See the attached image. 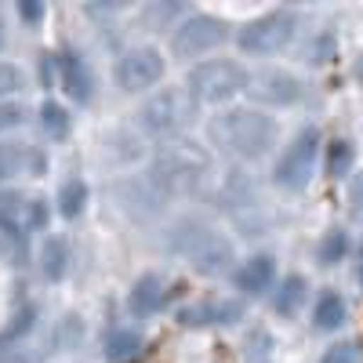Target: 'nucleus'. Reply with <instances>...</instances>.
I'll return each instance as SVG.
<instances>
[{"instance_id": "obj_18", "label": "nucleus", "mask_w": 363, "mask_h": 363, "mask_svg": "<svg viewBox=\"0 0 363 363\" xmlns=\"http://www.w3.org/2000/svg\"><path fill=\"white\" fill-rule=\"evenodd\" d=\"M313 298H316V291H313L309 277L291 269V272H284V277H280L277 291L269 294L265 306H269V313L277 316V320H298L301 313L313 306Z\"/></svg>"}, {"instance_id": "obj_16", "label": "nucleus", "mask_w": 363, "mask_h": 363, "mask_svg": "<svg viewBox=\"0 0 363 363\" xmlns=\"http://www.w3.org/2000/svg\"><path fill=\"white\" fill-rule=\"evenodd\" d=\"M51 171L48 145L26 142V138H0V189L15 186L18 178H44Z\"/></svg>"}, {"instance_id": "obj_11", "label": "nucleus", "mask_w": 363, "mask_h": 363, "mask_svg": "<svg viewBox=\"0 0 363 363\" xmlns=\"http://www.w3.org/2000/svg\"><path fill=\"white\" fill-rule=\"evenodd\" d=\"M309 99V80L287 69V66H262L255 69L251 91H247V102L265 109V113H291L298 106H306Z\"/></svg>"}, {"instance_id": "obj_27", "label": "nucleus", "mask_w": 363, "mask_h": 363, "mask_svg": "<svg viewBox=\"0 0 363 363\" xmlns=\"http://www.w3.org/2000/svg\"><path fill=\"white\" fill-rule=\"evenodd\" d=\"M356 164H359V149H356L352 138H345V135L327 138V145H323V167H320V174L327 182H349L359 171Z\"/></svg>"}, {"instance_id": "obj_6", "label": "nucleus", "mask_w": 363, "mask_h": 363, "mask_svg": "<svg viewBox=\"0 0 363 363\" xmlns=\"http://www.w3.org/2000/svg\"><path fill=\"white\" fill-rule=\"evenodd\" d=\"M301 26H306V15L291 4L265 8L236 26L233 48L240 58H262V62H269V58L291 51L301 40Z\"/></svg>"}, {"instance_id": "obj_14", "label": "nucleus", "mask_w": 363, "mask_h": 363, "mask_svg": "<svg viewBox=\"0 0 363 363\" xmlns=\"http://www.w3.org/2000/svg\"><path fill=\"white\" fill-rule=\"evenodd\" d=\"M215 196H218L222 211L236 222V218L255 215V211H265V182L255 174V167L233 164V167L215 182Z\"/></svg>"}, {"instance_id": "obj_23", "label": "nucleus", "mask_w": 363, "mask_h": 363, "mask_svg": "<svg viewBox=\"0 0 363 363\" xmlns=\"http://www.w3.org/2000/svg\"><path fill=\"white\" fill-rule=\"evenodd\" d=\"M352 255H356V240H352L349 225H342V222L327 225V229L316 236V244H313V262H316V269H323V272L352 262Z\"/></svg>"}, {"instance_id": "obj_1", "label": "nucleus", "mask_w": 363, "mask_h": 363, "mask_svg": "<svg viewBox=\"0 0 363 363\" xmlns=\"http://www.w3.org/2000/svg\"><path fill=\"white\" fill-rule=\"evenodd\" d=\"M160 247H164V255L189 265V272H196L203 280H215V277L229 280L240 262L233 233H225L215 218L200 215V211L171 215L160 225Z\"/></svg>"}, {"instance_id": "obj_17", "label": "nucleus", "mask_w": 363, "mask_h": 363, "mask_svg": "<svg viewBox=\"0 0 363 363\" xmlns=\"http://www.w3.org/2000/svg\"><path fill=\"white\" fill-rule=\"evenodd\" d=\"M58 91H62V99L73 106V109H84L95 102V91H99V80H95V69H91V58L66 44L58 48Z\"/></svg>"}, {"instance_id": "obj_33", "label": "nucleus", "mask_w": 363, "mask_h": 363, "mask_svg": "<svg viewBox=\"0 0 363 363\" xmlns=\"http://www.w3.org/2000/svg\"><path fill=\"white\" fill-rule=\"evenodd\" d=\"M33 120V109H29L22 99L15 102H0V138H15L18 128H26Z\"/></svg>"}, {"instance_id": "obj_35", "label": "nucleus", "mask_w": 363, "mask_h": 363, "mask_svg": "<svg viewBox=\"0 0 363 363\" xmlns=\"http://www.w3.org/2000/svg\"><path fill=\"white\" fill-rule=\"evenodd\" d=\"M55 345L66 349V352H77L84 345V320L77 313H66L62 323H58V335H55Z\"/></svg>"}, {"instance_id": "obj_3", "label": "nucleus", "mask_w": 363, "mask_h": 363, "mask_svg": "<svg viewBox=\"0 0 363 363\" xmlns=\"http://www.w3.org/2000/svg\"><path fill=\"white\" fill-rule=\"evenodd\" d=\"M142 171L167 196V203L200 200L218 182L215 153H211L207 142H196V138H182V142L153 149V157L145 160Z\"/></svg>"}, {"instance_id": "obj_28", "label": "nucleus", "mask_w": 363, "mask_h": 363, "mask_svg": "<svg viewBox=\"0 0 363 363\" xmlns=\"http://www.w3.org/2000/svg\"><path fill=\"white\" fill-rule=\"evenodd\" d=\"M189 11H193L189 4H174V0H149V4L138 8V26L145 33H167L171 37Z\"/></svg>"}, {"instance_id": "obj_32", "label": "nucleus", "mask_w": 363, "mask_h": 363, "mask_svg": "<svg viewBox=\"0 0 363 363\" xmlns=\"http://www.w3.org/2000/svg\"><path fill=\"white\" fill-rule=\"evenodd\" d=\"M26 87H29V73L18 62H11V58H0V102L22 99Z\"/></svg>"}, {"instance_id": "obj_9", "label": "nucleus", "mask_w": 363, "mask_h": 363, "mask_svg": "<svg viewBox=\"0 0 363 363\" xmlns=\"http://www.w3.org/2000/svg\"><path fill=\"white\" fill-rule=\"evenodd\" d=\"M167 62L171 58L157 48V44H128L120 48L113 58V84L120 95H142L149 99L153 91H160L167 84Z\"/></svg>"}, {"instance_id": "obj_8", "label": "nucleus", "mask_w": 363, "mask_h": 363, "mask_svg": "<svg viewBox=\"0 0 363 363\" xmlns=\"http://www.w3.org/2000/svg\"><path fill=\"white\" fill-rule=\"evenodd\" d=\"M233 37H236V26H229L222 15L193 8L167 37V58H174V62L189 69V66L203 62V58L222 55V48L233 44Z\"/></svg>"}, {"instance_id": "obj_20", "label": "nucleus", "mask_w": 363, "mask_h": 363, "mask_svg": "<svg viewBox=\"0 0 363 363\" xmlns=\"http://www.w3.org/2000/svg\"><path fill=\"white\" fill-rule=\"evenodd\" d=\"M37 277L44 284H62L69 272H73V244H69V236L66 233H48L37 240Z\"/></svg>"}, {"instance_id": "obj_21", "label": "nucleus", "mask_w": 363, "mask_h": 363, "mask_svg": "<svg viewBox=\"0 0 363 363\" xmlns=\"http://www.w3.org/2000/svg\"><path fill=\"white\" fill-rule=\"evenodd\" d=\"M102 153L116 164V167H124V174L131 171V167H145V160L153 157L149 153V142L142 138V131L135 128V124H116V128H109L106 131V138H102Z\"/></svg>"}, {"instance_id": "obj_37", "label": "nucleus", "mask_w": 363, "mask_h": 363, "mask_svg": "<svg viewBox=\"0 0 363 363\" xmlns=\"http://www.w3.org/2000/svg\"><path fill=\"white\" fill-rule=\"evenodd\" d=\"M345 207H349L352 222H363V171H356L345 182Z\"/></svg>"}, {"instance_id": "obj_30", "label": "nucleus", "mask_w": 363, "mask_h": 363, "mask_svg": "<svg viewBox=\"0 0 363 363\" xmlns=\"http://www.w3.org/2000/svg\"><path fill=\"white\" fill-rule=\"evenodd\" d=\"M37 323H40V306H37V301H26L22 309L11 313L8 327L0 330V349H15V345H22V342L37 330Z\"/></svg>"}, {"instance_id": "obj_7", "label": "nucleus", "mask_w": 363, "mask_h": 363, "mask_svg": "<svg viewBox=\"0 0 363 363\" xmlns=\"http://www.w3.org/2000/svg\"><path fill=\"white\" fill-rule=\"evenodd\" d=\"M323 145L327 135L320 124L309 120V124L294 128V135L280 145V153L269 160V186L280 193H306L323 167Z\"/></svg>"}, {"instance_id": "obj_12", "label": "nucleus", "mask_w": 363, "mask_h": 363, "mask_svg": "<svg viewBox=\"0 0 363 363\" xmlns=\"http://www.w3.org/2000/svg\"><path fill=\"white\" fill-rule=\"evenodd\" d=\"M174 320H178V327H186V330H229V327L247 323V301L236 298V294L211 291V294L182 301Z\"/></svg>"}, {"instance_id": "obj_42", "label": "nucleus", "mask_w": 363, "mask_h": 363, "mask_svg": "<svg viewBox=\"0 0 363 363\" xmlns=\"http://www.w3.org/2000/svg\"><path fill=\"white\" fill-rule=\"evenodd\" d=\"M352 80H356V84H363V55L352 62Z\"/></svg>"}, {"instance_id": "obj_10", "label": "nucleus", "mask_w": 363, "mask_h": 363, "mask_svg": "<svg viewBox=\"0 0 363 363\" xmlns=\"http://www.w3.org/2000/svg\"><path fill=\"white\" fill-rule=\"evenodd\" d=\"M182 284L171 280L167 272L160 269H145L138 272V277L131 280L128 294H124V309H128V320L131 323H149V320H157L164 313H178L182 306Z\"/></svg>"}, {"instance_id": "obj_19", "label": "nucleus", "mask_w": 363, "mask_h": 363, "mask_svg": "<svg viewBox=\"0 0 363 363\" xmlns=\"http://www.w3.org/2000/svg\"><path fill=\"white\" fill-rule=\"evenodd\" d=\"M349 320H352V306H349L345 291L330 287V284L316 287V298L309 306V327L316 335H342L349 327Z\"/></svg>"}, {"instance_id": "obj_29", "label": "nucleus", "mask_w": 363, "mask_h": 363, "mask_svg": "<svg viewBox=\"0 0 363 363\" xmlns=\"http://www.w3.org/2000/svg\"><path fill=\"white\" fill-rule=\"evenodd\" d=\"M29 196L15 186L0 189V236H29L26 229V211H29Z\"/></svg>"}, {"instance_id": "obj_24", "label": "nucleus", "mask_w": 363, "mask_h": 363, "mask_svg": "<svg viewBox=\"0 0 363 363\" xmlns=\"http://www.w3.org/2000/svg\"><path fill=\"white\" fill-rule=\"evenodd\" d=\"M33 124H37V131H40L44 142L62 145V142L73 135V106H69L66 99L48 95V99H40V106L33 109Z\"/></svg>"}, {"instance_id": "obj_4", "label": "nucleus", "mask_w": 363, "mask_h": 363, "mask_svg": "<svg viewBox=\"0 0 363 363\" xmlns=\"http://www.w3.org/2000/svg\"><path fill=\"white\" fill-rule=\"evenodd\" d=\"M251 80H255V69L240 55H225V51L189 66L186 77H182V84H186V91L196 99V106L211 109V113L229 109L240 99H247Z\"/></svg>"}, {"instance_id": "obj_31", "label": "nucleus", "mask_w": 363, "mask_h": 363, "mask_svg": "<svg viewBox=\"0 0 363 363\" xmlns=\"http://www.w3.org/2000/svg\"><path fill=\"white\" fill-rule=\"evenodd\" d=\"M240 352H244L247 363H272L277 359V335H272L265 323H247Z\"/></svg>"}, {"instance_id": "obj_2", "label": "nucleus", "mask_w": 363, "mask_h": 363, "mask_svg": "<svg viewBox=\"0 0 363 363\" xmlns=\"http://www.w3.org/2000/svg\"><path fill=\"white\" fill-rule=\"evenodd\" d=\"M203 135H207L211 153H222L233 164H244V167L272 160L280 153V145H284L280 142L284 138L280 116L265 113V109H258L251 102H236L229 109L211 113L207 124H203Z\"/></svg>"}, {"instance_id": "obj_40", "label": "nucleus", "mask_w": 363, "mask_h": 363, "mask_svg": "<svg viewBox=\"0 0 363 363\" xmlns=\"http://www.w3.org/2000/svg\"><path fill=\"white\" fill-rule=\"evenodd\" d=\"M352 277H356V284L363 291V240L356 244V255H352Z\"/></svg>"}, {"instance_id": "obj_22", "label": "nucleus", "mask_w": 363, "mask_h": 363, "mask_svg": "<svg viewBox=\"0 0 363 363\" xmlns=\"http://www.w3.org/2000/svg\"><path fill=\"white\" fill-rule=\"evenodd\" d=\"M338 55H342V37H338L335 26H316V29H309V33L298 40V62L306 69L335 66Z\"/></svg>"}, {"instance_id": "obj_38", "label": "nucleus", "mask_w": 363, "mask_h": 363, "mask_svg": "<svg viewBox=\"0 0 363 363\" xmlns=\"http://www.w3.org/2000/svg\"><path fill=\"white\" fill-rule=\"evenodd\" d=\"M15 18L33 29V26H40L48 18V4H44V0H18V4H15Z\"/></svg>"}, {"instance_id": "obj_39", "label": "nucleus", "mask_w": 363, "mask_h": 363, "mask_svg": "<svg viewBox=\"0 0 363 363\" xmlns=\"http://www.w3.org/2000/svg\"><path fill=\"white\" fill-rule=\"evenodd\" d=\"M0 363H40L26 345H15V349H0Z\"/></svg>"}, {"instance_id": "obj_5", "label": "nucleus", "mask_w": 363, "mask_h": 363, "mask_svg": "<svg viewBox=\"0 0 363 363\" xmlns=\"http://www.w3.org/2000/svg\"><path fill=\"white\" fill-rule=\"evenodd\" d=\"M200 113L203 109L196 106V99L186 91V84H164L160 91H153L149 99L138 102L135 128L142 131L145 142H153L160 149V145L189 138V128L196 124Z\"/></svg>"}, {"instance_id": "obj_13", "label": "nucleus", "mask_w": 363, "mask_h": 363, "mask_svg": "<svg viewBox=\"0 0 363 363\" xmlns=\"http://www.w3.org/2000/svg\"><path fill=\"white\" fill-rule=\"evenodd\" d=\"M113 203L138 225H164L167 222V196L145 178V171H128L113 182Z\"/></svg>"}, {"instance_id": "obj_41", "label": "nucleus", "mask_w": 363, "mask_h": 363, "mask_svg": "<svg viewBox=\"0 0 363 363\" xmlns=\"http://www.w3.org/2000/svg\"><path fill=\"white\" fill-rule=\"evenodd\" d=\"M4 48H8V18L0 15V51H4Z\"/></svg>"}, {"instance_id": "obj_36", "label": "nucleus", "mask_w": 363, "mask_h": 363, "mask_svg": "<svg viewBox=\"0 0 363 363\" xmlns=\"http://www.w3.org/2000/svg\"><path fill=\"white\" fill-rule=\"evenodd\" d=\"M37 84L44 91V99L58 87V55L55 51H40L37 55Z\"/></svg>"}, {"instance_id": "obj_15", "label": "nucleus", "mask_w": 363, "mask_h": 363, "mask_svg": "<svg viewBox=\"0 0 363 363\" xmlns=\"http://www.w3.org/2000/svg\"><path fill=\"white\" fill-rule=\"evenodd\" d=\"M280 258L277 251H251L236 262L233 269V277H229V287L236 298H244L247 306L251 301H269V294L277 291L280 284Z\"/></svg>"}, {"instance_id": "obj_34", "label": "nucleus", "mask_w": 363, "mask_h": 363, "mask_svg": "<svg viewBox=\"0 0 363 363\" xmlns=\"http://www.w3.org/2000/svg\"><path fill=\"white\" fill-rule=\"evenodd\" d=\"M316 363H363V342L359 338H335Z\"/></svg>"}, {"instance_id": "obj_25", "label": "nucleus", "mask_w": 363, "mask_h": 363, "mask_svg": "<svg viewBox=\"0 0 363 363\" xmlns=\"http://www.w3.org/2000/svg\"><path fill=\"white\" fill-rule=\"evenodd\" d=\"M145 349L142 323H109L102 330V359L106 363H131Z\"/></svg>"}, {"instance_id": "obj_26", "label": "nucleus", "mask_w": 363, "mask_h": 363, "mask_svg": "<svg viewBox=\"0 0 363 363\" xmlns=\"http://www.w3.org/2000/svg\"><path fill=\"white\" fill-rule=\"evenodd\" d=\"M51 200H55V215L62 222H80L91 207V182L84 174H66Z\"/></svg>"}]
</instances>
